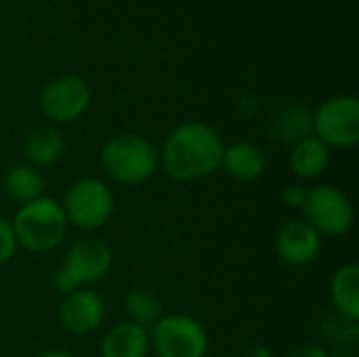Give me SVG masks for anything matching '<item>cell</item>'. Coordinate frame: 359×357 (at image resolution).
<instances>
[{
	"mask_svg": "<svg viewBox=\"0 0 359 357\" xmlns=\"http://www.w3.org/2000/svg\"><path fill=\"white\" fill-rule=\"evenodd\" d=\"M223 154L225 143L212 126L204 122H183L166 137L160 164L170 179L191 183L221 170Z\"/></svg>",
	"mask_w": 359,
	"mask_h": 357,
	"instance_id": "obj_1",
	"label": "cell"
},
{
	"mask_svg": "<svg viewBox=\"0 0 359 357\" xmlns=\"http://www.w3.org/2000/svg\"><path fill=\"white\" fill-rule=\"evenodd\" d=\"M99 162L114 183L141 185L156 175L160 151L149 139L135 133H122L101 147Z\"/></svg>",
	"mask_w": 359,
	"mask_h": 357,
	"instance_id": "obj_2",
	"label": "cell"
},
{
	"mask_svg": "<svg viewBox=\"0 0 359 357\" xmlns=\"http://www.w3.org/2000/svg\"><path fill=\"white\" fill-rule=\"evenodd\" d=\"M11 225L17 246L27 252L42 255L55 250L63 242L69 223L65 219L63 206L57 200L40 196L27 204H21Z\"/></svg>",
	"mask_w": 359,
	"mask_h": 357,
	"instance_id": "obj_3",
	"label": "cell"
},
{
	"mask_svg": "<svg viewBox=\"0 0 359 357\" xmlns=\"http://www.w3.org/2000/svg\"><path fill=\"white\" fill-rule=\"evenodd\" d=\"M61 206L69 225L82 231H95L109 223L116 200L105 181L97 177H84L69 185Z\"/></svg>",
	"mask_w": 359,
	"mask_h": 357,
	"instance_id": "obj_4",
	"label": "cell"
},
{
	"mask_svg": "<svg viewBox=\"0 0 359 357\" xmlns=\"http://www.w3.org/2000/svg\"><path fill=\"white\" fill-rule=\"evenodd\" d=\"M149 347L158 357H206L208 332L196 318L170 314L151 326Z\"/></svg>",
	"mask_w": 359,
	"mask_h": 357,
	"instance_id": "obj_5",
	"label": "cell"
},
{
	"mask_svg": "<svg viewBox=\"0 0 359 357\" xmlns=\"http://www.w3.org/2000/svg\"><path fill=\"white\" fill-rule=\"evenodd\" d=\"M311 130L326 147L351 149L359 143V99L353 95L330 97L311 114Z\"/></svg>",
	"mask_w": 359,
	"mask_h": 357,
	"instance_id": "obj_6",
	"label": "cell"
},
{
	"mask_svg": "<svg viewBox=\"0 0 359 357\" xmlns=\"http://www.w3.org/2000/svg\"><path fill=\"white\" fill-rule=\"evenodd\" d=\"M301 210L303 221L326 238L347 236L355 221V210L349 196L334 185H318L307 189V198Z\"/></svg>",
	"mask_w": 359,
	"mask_h": 357,
	"instance_id": "obj_7",
	"label": "cell"
},
{
	"mask_svg": "<svg viewBox=\"0 0 359 357\" xmlns=\"http://www.w3.org/2000/svg\"><path fill=\"white\" fill-rule=\"evenodd\" d=\"M90 105V86L82 76L61 74L46 82L40 93V109L53 124H69L84 116Z\"/></svg>",
	"mask_w": 359,
	"mask_h": 357,
	"instance_id": "obj_8",
	"label": "cell"
},
{
	"mask_svg": "<svg viewBox=\"0 0 359 357\" xmlns=\"http://www.w3.org/2000/svg\"><path fill=\"white\" fill-rule=\"evenodd\" d=\"M114 263V252L107 242L97 238H84L72 244L65 255L61 269L72 278V282L82 288L103 280Z\"/></svg>",
	"mask_w": 359,
	"mask_h": 357,
	"instance_id": "obj_9",
	"label": "cell"
},
{
	"mask_svg": "<svg viewBox=\"0 0 359 357\" xmlns=\"http://www.w3.org/2000/svg\"><path fill=\"white\" fill-rule=\"evenodd\" d=\"M105 318V303L99 292L90 288H78L76 292L63 297L59 305L61 326L78 337L95 332Z\"/></svg>",
	"mask_w": 359,
	"mask_h": 357,
	"instance_id": "obj_10",
	"label": "cell"
},
{
	"mask_svg": "<svg viewBox=\"0 0 359 357\" xmlns=\"http://www.w3.org/2000/svg\"><path fill=\"white\" fill-rule=\"evenodd\" d=\"M322 250V236L303 219L288 221L276 238V252L288 267H305L318 259Z\"/></svg>",
	"mask_w": 359,
	"mask_h": 357,
	"instance_id": "obj_11",
	"label": "cell"
},
{
	"mask_svg": "<svg viewBox=\"0 0 359 357\" xmlns=\"http://www.w3.org/2000/svg\"><path fill=\"white\" fill-rule=\"evenodd\" d=\"M221 168L236 181L250 183L263 177L267 168L265 151L250 141H236L225 147Z\"/></svg>",
	"mask_w": 359,
	"mask_h": 357,
	"instance_id": "obj_12",
	"label": "cell"
},
{
	"mask_svg": "<svg viewBox=\"0 0 359 357\" xmlns=\"http://www.w3.org/2000/svg\"><path fill=\"white\" fill-rule=\"evenodd\" d=\"M149 351L151 347L147 328L133 322H120L111 326L99 347L101 357H147Z\"/></svg>",
	"mask_w": 359,
	"mask_h": 357,
	"instance_id": "obj_13",
	"label": "cell"
},
{
	"mask_svg": "<svg viewBox=\"0 0 359 357\" xmlns=\"http://www.w3.org/2000/svg\"><path fill=\"white\" fill-rule=\"evenodd\" d=\"M330 297L334 309L345 322L359 320V265L345 263L341 265L330 280Z\"/></svg>",
	"mask_w": 359,
	"mask_h": 357,
	"instance_id": "obj_14",
	"label": "cell"
},
{
	"mask_svg": "<svg viewBox=\"0 0 359 357\" xmlns=\"http://www.w3.org/2000/svg\"><path fill=\"white\" fill-rule=\"evenodd\" d=\"M330 164V147H326L318 137L309 135L294 143L290 154V168L299 179L311 181L324 175Z\"/></svg>",
	"mask_w": 359,
	"mask_h": 357,
	"instance_id": "obj_15",
	"label": "cell"
},
{
	"mask_svg": "<svg viewBox=\"0 0 359 357\" xmlns=\"http://www.w3.org/2000/svg\"><path fill=\"white\" fill-rule=\"evenodd\" d=\"M25 156L34 168H46L61 160L65 151V141L59 128L55 126H38L25 139Z\"/></svg>",
	"mask_w": 359,
	"mask_h": 357,
	"instance_id": "obj_16",
	"label": "cell"
},
{
	"mask_svg": "<svg viewBox=\"0 0 359 357\" xmlns=\"http://www.w3.org/2000/svg\"><path fill=\"white\" fill-rule=\"evenodd\" d=\"M4 191L21 206L44 196V179L32 164H17L4 175Z\"/></svg>",
	"mask_w": 359,
	"mask_h": 357,
	"instance_id": "obj_17",
	"label": "cell"
},
{
	"mask_svg": "<svg viewBox=\"0 0 359 357\" xmlns=\"http://www.w3.org/2000/svg\"><path fill=\"white\" fill-rule=\"evenodd\" d=\"M124 311L128 316V322L137 326H154L162 316V301L156 292L147 288H133L124 297Z\"/></svg>",
	"mask_w": 359,
	"mask_h": 357,
	"instance_id": "obj_18",
	"label": "cell"
},
{
	"mask_svg": "<svg viewBox=\"0 0 359 357\" xmlns=\"http://www.w3.org/2000/svg\"><path fill=\"white\" fill-rule=\"evenodd\" d=\"M273 139L294 145L311 135V112L305 105H288L273 118Z\"/></svg>",
	"mask_w": 359,
	"mask_h": 357,
	"instance_id": "obj_19",
	"label": "cell"
},
{
	"mask_svg": "<svg viewBox=\"0 0 359 357\" xmlns=\"http://www.w3.org/2000/svg\"><path fill=\"white\" fill-rule=\"evenodd\" d=\"M328 357H359V326L358 322H345L332 337Z\"/></svg>",
	"mask_w": 359,
	"mask_h": 357,
	"instance_id": "obj_20",
	"label": "cell"
},
{
	"mask_svg": "<svg viewBox=\"0 0 359 357\" xmlns=\"http://www.w3.org/2000/svg\"><path fill=\"white\" fill-rule=\"evenodd\" d=\"M15 250H17V240H15L13 225H11V221L0 217V265L11 261Z\"/></svg>",
	"mask_w": 359,
	"mask_h": 357,
	"instance_id": "obj_21",
	"label": "cell"
},
{
	"mask_svg": "<svg viewBox=\"0 0 359 357\" xmlns=\"http://www.w3.org/2000/svg\"><path fill=\"white\" fill-rule=\"evenodd\" d=\"M305 198H307V189H305L303 185L292 183V185H286V187H284L282 202H284L288 208H303Z\"/></svg>",
	"mask_w": 359,
	"mask_h": 357,
	"instance_id": "obj_22",
	"label": "cell"
},
{
	"mask_svg": "<svg viewBox=\"0 0 359 357\" xmlns=\"http://www.w3.org/2000/svg\"><path fill=\"white\" fill-rule=\"evenodd\" d=\"M286 357H328L326 347L318 345V343H303L299 347H294Z\"/></svg>",
	"mask_w": 359,
	"mask_h": 357,
	"instance_id": "obj_23",
	"label": "cell"
},
{
	"mask_svg": "<svg viewBox=\"0 0 359 357\" xmlns=\"http://www.w3.org/2000/svg\"><path fill=\"white\" fill-rule=\"evenodd\" d=\"M38 357H76V356H72L69 351H61V349H50V351H44V353H40Z\"/></svg>",
	"mask_w": 359,
	"mask_h": 357,
	"instance_id": "obj_24",
	"label": "cell"
}]
</instances>
